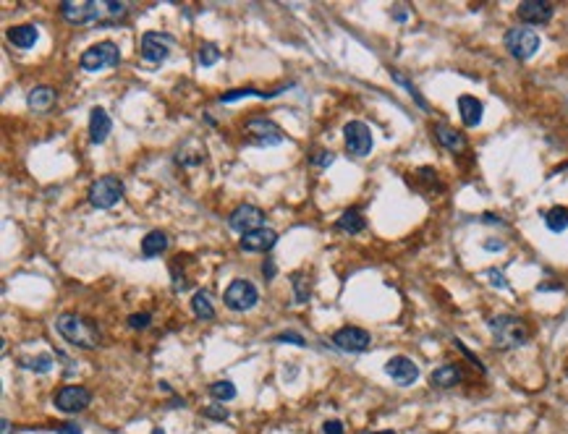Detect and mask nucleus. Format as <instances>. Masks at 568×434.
Segmentation results:
<instances>
[{
	"instance_id": "obj_1",
	"label": "nucleus",
	"mask_w": 568,
	"mask_h": 434,
	"mask_svg": "<svg viewBox=\"0 0 568 434\" xmlns=\"http://www.w3.org/2000/svg\"><path fill=\"white\" fill-rule=\"evenodd\" d=\"M55 330L58 335L76 348H84V351H95L100 348L102 343V332L97 325H92L90 319H84L79 314H60L55 319Z\"/></svg>"
},
{
	"instance_id": "obj_2",
	"label": "nucleus",
	"mask_w": 568,
	"mask_h": 434,
	"mask_svg": "<svg viewBox=\"0 0 568 434\" xmlns=\"http://www.w3.org/2000/svg\"><path fill=\"white\" fill-rule=\"evenodd\" d=\"M487 325L498 348H521L529 340V327L518 316H492Z\"/></svg>"
},
{
	"instance_id": "obj_3",
	"label": "nucleus",
	"mask_w": 568,
	"mask_h": 434,
	"mask_svg": "<svg viewBox=\"0 0 568 434\" xmlns=\"http://www.w3.org/2000/svg\"><path fill=\"white\" fill-rule=\"evenodd\" d=\"M118 63H120V50L116 42H97V45L84 50L79 58V66L84 71H90V74L116 69Z\"/></svg>"
},
{
	"instance_id": "obj_4",
	"label": "nucleus",
	"mask_w": 568,
	"mask_h": 434,
	"mask_svg": "<svg viewBox=\"0 0 568 434\" xmlns=\"http://www.w3.org/2000/svg\"><path fill=\"white\" fill-rule=\"evenodd\" d=\"M123 199V181L118 176H102L90 186V204L95 209H110Z\"/></svg>"
},
{
	"instance_id": "obj_5",
	"label": "nucleus",
	"mask_w": 568,
	"mask_h": 434,
	"mask_svg": "<svg viewBox=\"0 0 568 434\" xmlns=\"http://www.w3.org/2000/svg\"><path fill=\"white\" fill-rule=\"evenodd\" d=\"M506 50L516 60H529L539 50V34L532 27H513L506 31Z\"/></svg>"
},
{
	"instance_id": "obj_6",
	"label": "nucleus",
	"mask_w": 568,
	"mask_h": 434,
	"mask_svg": "<svg viewBox=\"0 0 568 434\" xmlns=\"http://www.w3.org/2000/svg\"><path fill=\"white\" fill-rule=\"evenodd\" d=\"M223 301H226V306H228L230 312H249V309L257 306L259 290L249 280H233V283L226 288Z\"/></svg>"
},
{
	"instance_id": "obj_7",
	"label": "nucleus",
	"mask_w": 568,
	"mask_h": 434,
	"mask_svg": "<svg viewBox=\"0 0 568 434\" xmlns=\"http://www.w3.org/2000/svg\"><path fill=\"white\" fill-rule=\"evenodd\" d=\"M176 48V40L168 31H144L141 34V58L147 63H162Z\"/></svg>"
},
{
	"instance_id": "obj_8",
	"label": "nucleus",
	"mask_w": 568,
	"mask_h": 434,
	"mask_svg": "<svg viewBox=\"0 0 568 434\" xmlns=\"http://www.w3.org/2000/svg\"><path fill=\"white\" fill-rule=\"evenodd\" d=\"M55 408L58 411H63V414H81V411H87L92 403V393L87 390V387L81 385H66L60 387L58 393H55Z\"/></svg>"
},
{
	"instance_id": "obj_9",
	"label": "nucleus",
	"mask_w": 568,
	"mask_h": 434,
	"mask_svg": "<svg viewBox=\"0 0 568 434\" xmlns=\"http://www.w3.org/2000/svg\"><path fill=\"white\" fill-rule=\"evenodd\" d=\"M333 343H335V348L346 351V354H364L372 346V335H369L367 330H361V327L346 325L333 332Z\"/></svg>"
},
{
	"instance_id": "obj_10",
	"label": "nucleus",
	"mask_w": 568,
	"mask_h": 434,
	"mask_svg": "<svg viewBox=\"0 0 568 434\" xmlns=\"http://www.w3.org/2000/svg\"><path fill=\"white\" fill-rule=\"evenodd\" d=\"M343 139H346V149L356 158H367L372 152V131L361 120H349L343 129Z\"/></svg>"
},
{
	"instance_id": "obj_11",
	"label": "nucleus",
	"mask_w": 568,
	"mask_h": 434,
	"mask_svg": "<svg viewBox=\"0 0 568 434\" xmlns=\"http://www.w3.org/2000/svg\"><path fill=\"white\" fill-rule=\"evenodd\" d=\"M228 225L233 227L236 233L247 236V233H251V230L265 227V212H262L259 207H254V204H241V207H236L233 212H230Z\"/></svg>"
},
{
	"instance_id": "obj_12",
	"label": "nucleus",
	"mask_w": 568,
	"mask_h": 434,
	"mask_svg": "<svg viewBox=\"0 0 568 434\" xmlns=\"http://www.w3.org/2000/svg\"><path fill=\"white\" fill-rule=\"evenodd\" d=\"M247 134L257 147H275L283 141V131L272 123L270 118H249L247 120Z\"/></svg>"
},
{
	"instance_id": "obj_13",
	"label": "nucleus",
	"mask_w": 568,
	"mask_h": 434,
	"mask_svg": "<svg viewBox=\"0 0 568 434\" xmlns=\"http://www.w3.org/2000/svg\"><path fill=\"white\" fill-rule=\"evenodd\" d=\"M126 3H116V0H92V24L97 29H105L110 24H118L126 16Z\"/></svg>"
},
{
	"instance_id": "obj_14",
	"label": "nucleus",
	"mask_w": 568,
	"mask_h": 434,
	"mask_svg": "<svg viewBox=\"0 0 568 434\" xmlns=\"http://www.w3.org/2000/svg\"><path fill=\"white\" fill-rule=\"evenodd\" d=\"M385 374L399 387H409L419 379V366L411 361L409 356H393L385 364Z\"/></svg>"
},
{
	"instance_id": "obj_15",
	"label": "nucleus",
	"mask_w": 568,
	"mask_h": 434,
	"mask_svg": "<svg viewBox=\"0 0 568 434\" xmlns=\"http://www.w3.org/2000/svg\"><path fill=\"white\" fill-rule=\"evenodd\" d=\"M553 13H555V6L548 0H524L516 8V16L524 24H548L553 19Z\"/></svg>"
},
{
	"instance_id": "obj_16",
	"label": "nucleus",
	"mask_w": 568,
	"mask_h": 434,
	"mask_svg": "<svg viewBox=\"0 0 568 434\" xmlns=\"http://www.w3.org/2000/svg\"><path fill=\"white\" fill-rule=\"evenodd\" d=\"M278 244V233L272 227H259V230H251L247 236H241L239 246L244 251H270V248Z\"/></svg>"
},
{
	"instance_id": "obj_17",
	"label": "nucleus",
	"mask_w": 568,
	"mask_h": 434,
	"mask_svg": "<svg viewBox=\"0 0 568 434\" xmlns=\"http://www.w3.org/2000/svg\"><path fill=\"white\" fill-rule=\"evenodd\" d=\"M459 115H461V120H464L466 129H474V126L482 123L485 105H482L477 97H471V94H461L459 97Z\"/></svg>"
},
{
	"instance_id": "obj_18",
	"label": "nucleus",
	"mask_w": 568,
	"mask_h": 434,
	"mask_svg": "<svg viewBox=\"0 0 568 434\" xmlns=\"http://www.w3.org/2000/svg\"><path fill=\"white\" fill-rule=\"evenodd\" d=\"M37 40H40V31H37L34 24H19V27H11L8 29V42L19 50L34 48Z\"/></svg>"
},
{
	"instance_id": "obj_19",
	"label": "nucleus",
	"mask_w": 568,
	"mask_h": 434,
	"mask_svg": "<svg viewBox=\"0 0 568 434\" xmlns=\"http://www.w3.org/2000/svg\"><path fill=\"white\" fill-rule=\"evenodd\" d=\"M461 379H464V372H461V366L445 364V366H440V369H435V372L429 374V385L440 387V390H448V387L459 385Z\"/></svg>"
},
{
	"instance_id": "obj_20",
	"label": "nucleus",
	"mask_w": 568,
	"mask_h": 434,
	"mask_svg": "<svg viewBox=\"0 0 568 434\" xmlns=\"http://www.w3.org/2000/svg\"><path fill=\"white\" fill-rule=\"evenodd\" d=\"M110 129H113V123H110V115L105 108H95L90 115V139L92 144H102L105 139H108Z\"/></svg>"
},
{
	"instance_id": "obj_21",
	"label": "nucleus",
	"mask_w": 568,
	"mask_h": 434,
	"mask_svg": "<svg viewBox=\"0 0 568 434\" xmlns=\"http://www.w3.org/2000/svg\"><path fill=\"white\" fill-rule=\"evenodd\" d=\"M60 13H63V19L71 21V24H90L92 21V0L90 3L63 0V3H60Z\"/></svg>"
},
{
	"instance_id": "obj_22",
	"label": "nucleus",
	"mask_w": 568,
	"mask_h": 434,
	"mask_svg": "<svg viewBox=\"0 0 568 434\" xmlns=\"http://www.w3.org/2000/svg\"><path fill=\"white\" fill-rule=\"evenodd\" d=\"M165 248H168V236L162 230H152V233L141 238V254H144V259L160 257Z\"/></svg>"
},
{
	"instance_id": "obj_23",
	"label": "nucleus",
	"mask_w": 568,
	"mask_h": 434,
	"mask_svg": "<svg viewBox=\"0 0 568 434\" xmlns=\"http://www.w3.org/2000/svg\"><path fill=\"white\" fill-rule=\"evenodd\" d=\"M432 131H435V139H438L445 149H450V152H459V149L466 147V139H464V134H459V131L450 129V126H445V123L435 126Z\"/></svg>"
},
{
	"instance_id": "obj_24",
	"label": "nucleus",
	"mask_w": 568,
	"mask_h": 434,
	"mask_svg": "<svg viewBox=\"0 0 568 434\" xmlns=\"http://www.w3.org/2000/svg\"><path fill=\"white\" fill-rule=\"evenodd\" d=\"M53 102H55V89L50 87H34L29 92V97H27V105H29L32 110H37V113L50 110Z\"/></svg>"
},
{
	"instance_id": "obj_25",
	"label": "nucleus",
	"mask_w": 568,
	"mask_h": 434,
	"mask_svg": "<svg viewBox=\"0 0 568 434\" xmlns=\"http://www.w3.org/2000/svg\"><path fill=\"white\" fill-rule=\"evenodd\" d=\"M335 227L343 230V233H349V236H354V233H361V230L367 227V223H364V217L359 215V209H349V212H343V215L338 217Z\"/></svg>"
},
{
	"instance_id": "obj_26",
	"label": "nucleus",
	"mask_w": 568,
	"mask_h": 434,
	"mask_svg": "<svg viewBox=\"0 0 568 434\" xmlns=\"http://www.w3.org/2000/svg\"><path fill=\"white\" fill-rule=\"evenodd\" d=\"M283 89H272V92H262V89H251V87H241V89H233V92H226L223 97H220V102H236V99H244V97H275V94H280Z\"/></svg>"
},
{
	"instance_id": "obj_27",
	"label": "nucleus",
	"mask_w": 568,
	"mask_h": 434,
	"mask_svg": "<svg viewBox=\"0 0 568 434\" xmlns=\"http://www.w3.org/2000/svg\"><path fill=\"white\" fill-rule=\"evenodd\" d=\"M191 309H194V314L200 316V319H215V306H212V301H209V293L207 290H197L194 293V298H191Z\"/></svg>"
},
{
	"instance_id": "obj_28",
	"label": "nucleus",
	"mask_w": 568,
	"mask_h": 434,
	"mask_svg": "<svg viewBox=\"0 0 568 434\" xmlns=\"http://www.w3.org/2000/svg\"><path fill=\"white\" fill-rule=\"evenodd\" d=\"M545 225L553 233H563L568 227V209L566 207H553L545 212Z\"/></svg>"
},
{
	"instance_id": "obj_29",
	"label": "nucleus",
	"mask_w": 568,
	"mask_h": 434,
	"mask_svg": "<svg viewBox=\"0 0 568 434\" xmlns=\"http://www.w3.org/2000/svg\"><path fill=\"white\" fill-rule=\"evenodd\" d=\"M209 395H212L218 403H228V400H233V398H236V385H233V382H228V379L212 382V385H209Z\"/></svg>"
},
{
	"instance_id": "obj_30",
	"label": "nucleus",
	"mask_w": 568,
	"mask_h": 434,
	"mask_svg": "<svg viewBox=\"0 0 568 434\" xmlns=\"http://www.w3.org/2000/svg\"><path fill=\"white\" fill-rule=\"evenodd\" d=\"M24 366L27 369H32L34 374H48L53 369V356L50 354H40V356H34V358H27L24 361Z\"/></svg>"
},
{
	"instance_id": "obj_31",
	"label": "nucleus",
	"mask_w": 568,
	"mask_h": 434,
	"mask_svg": "<svg viewBox=\"0 0 568 434\" xmlns=\"http://www.w3.org/2000/svg\"><path fill=\"white\" fill-rule=\"evenodd\" d=\"M291 286H293V293H296V301H299V304H307V301H310V280L301 275V272H293V275H291Z\"/></svg>"
},
{
	"instance_id": "obj_32",
	"label": "nucleus",
	"mask_w": 568,
	"mask_h": 434,
	"mask_svg": "<svg viewBox=\"0 0 568 434\" xmlns=\"http://www.w3.org/2000/svg\"><path fill=\"white\" fill-rule=\"evenodd\" d=\"M197 58H200V63L205 66V69H209V66H215L220 60V50L215 48V45H202L200 48V52H197Z\"/></svg>"
},
{
	"instance_id": "obj_33",
	"label": "nucleus",
	"mask_w": 568,
	"mask_h": 434,
	"mask_svg": "<svg viewBox=\"0 0 568 434\" xmlns=\"http://www.w3.org/2000/svg\"><path fill=\"white\" fill-rule=\"evenodd\" d=\"M393 79L399 81L401 87L406 89V92H409L411 97L417 99V102H419V108L424 110V113H429V105H427V102H424V97H422V94H419V92H417V87H414V84H411V81H406V79H403V76H401V74H396V71H393Z\"/></svg>"
},
{
	"instance_id": "obj_34",
	"label": "nucleus",
	"mask_w": 568,
	"mask_h": 434,
	"mask_svg": "<svg viewBox=\"0 0 568 434\" xmlns=\"http://www.w3.org/2000/svg\"><path fill=\"white\" fill-rule=\"evenodd\" d=\"M202 416H205V419H215V421H226V419H228V411L223 408V403H212L202 411Z\"/></svg>"
},
{
	"instance_id": "obj_35",
	"label": "nucleus",
	"mask_w": 568,
	"mask_h": 434,
	"mask_svg": "<svg viewBox=\"0 0 568 434\" xmlns=\"http://www.w3.org/2000/svg\"><path fill=\"white\" fill-rule=\"evenodd\" d=\"M150 322H152V316L147 314V312L129 316V327H131V330H144V327H150Z\"/></svg>"
},
{
	"instance_id": "obj_36",
	"label": "nucleus",
	"mask_w": 568,
	"mask_h": 434,
	"mask_svg": "<svg viewBox=\"0 0 568 434\" xmlns=\"http://www.w3.org/2000/svg\"><path fill=\"white\" fill-rule=\"evenodd\" d=\"M275 340H278V343H293V346H299V348L307 346V340H304L299 332H283V335H278Z\"/></svg>"
},
{
	"instance_id": "obj_37",
	"label": "nucleus",
	"mask_w": 568,
	"mask_h": 434,
	"mask_svg": "<svg viewBox=\"0 0 568 434\" xmlns=\"http://www.w3.org/2000/svg\"><path fill=\"white\" fill-rule=\"evenodd\" d=\"M453 343H456V348H459V351H461V354H464V356H466V358H469V361H471V364H474V366H479V372H485V366H482V361H479V358H477V356H474V354H471V351H469V348H466V346H464V343H461V340H453Z\"/></svg>"
},
{
	"instance_id": "obj_38",
	"label": "nucleus",
	"mask_w": 568,
	"mask_h": 434,
	"mask_svg": "<svg viewBox=\"0 0 568 434\" xmlns=\"http://www.w3.org/2000/svg\"><path fill=\"white\" fill-rule=\"evenodd\" d=\"M333 160H335V158H333L330 152H319V155H314V158H312V165H317V168H328Z\"/></svg>"
},
{
	"instance_id": "obj_39",
	"label": "nucleus",
	"mask_w": 568,
	"mask_h": 434,
	"mask_svg": "<svg viewBox=\"0 0 568 434\" xmlns=\"http://www.w3.org/2000/svg\"><path fill=\"white\" fill-rule=\"evenodd\" d=\"M322 434H343V424L335 421V419H330V421L322 424Z\"/></svg>"
},
{
	"instance_id": "obj_40",
	"label": "nucleus",
	"mask_w": 568,
	"mask_h": 434,
	"mask_svg": "<svg viewBox=\"0 0 568 434\" xmlns=\"http://www.w3.org/2000/svg\"><path fill=\"white\" fill-rule=\"evenodd\" d=\"M487 275H490V283H492V286L508 288V283H506V277H503V272H500V270H490Z\"/></svg>"
},
{
	"instance_id": "obj_41",
	"label": "nucleus",
	"mask_w": 568,
	"mask_h": 434,
	"mask_svg": "<svg viewBox=\"0 0 568 434\" xmlns=\"http://www.w3.org/2000/svg\"><path fill=\"white\" fill-rule=\"evenodd\" d=\"M262 272H265V277H268V280H272V277H275V262H272V259H265V265H262Z\"/></svg>"
},
{
	"instance_id": "obj_42",
	"label": "nucleus",
	"mask_w": 568,
	"mask_h": 434,
	"mask_svg": "<svg viewBox=\"0 0 568 434\" xmlns=\"http://www.w3.org/2000/svg\"><path fill=\"white\" fill-rule=\"evenodd\" d=\"M58 434H81V426L79 424H63V426H58Z\"/></svg>"
},
{
	"instance_id": "obj_43",
	"label": "nucleus",
	"mask_w": 568,
	"mask_h": 434,
	"mask_svg": "<svg viewBox=\"0 0 568 434\" xmlns=\"http://www.w3.org/2000/svg\"><path fill=\"white\" fill-rule=\"evenodd\" d=\"M485 248H490V251L495 248L498 251V248H503V241H485Z\"/></svg>"
},
{
	"instance_id": "obj_44",
	"label": "nucleus",
	"mask_w": 568,
	"mask_h": 434,
	"mask_svg": "<svg viewBox=\"0 0 568 434\" xmlns=\"http://www.w3.org/2000/svg\"><path fill=\"white\" fill-rule=\"evenodd\" d=\"M0 424H3V434H11V421H8V419H3Z\"/></svg>"
},
{
	"instance_id": "obj_45",
	"label": "nucleus",
	"mask_w": 568,
	"mask_h": 434,
	"mask_svg": "<svg viewBox=\"0 0 568 434\" xmlns=\"http://www.w3.org/2000/svg\"><path fill=\"white\" fill-rule=\"evenodd\" d=\"M364 434H396V432H390V429H382V432H364Z\"/></svg>"
},
{
	"instance_id": "obj_46",
	"label": "nucleus",
	"mask_w": 568,
	"mask_h": 434,
	"mask_svg": "<svg viewBox=\"0 0 568 434\" xmlns=\"http://www.w3.org/2000/svg\"><path fill=\"white\" fill-rule=\"evenodd\" d=\"M152 434H165V432H162V429L158 426V429H152Z\"/></svg>"
}]
</instances>
